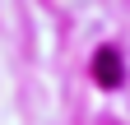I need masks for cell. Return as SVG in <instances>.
Returning a JSON list of instances; mask_svg holds the SVG:
<instances>
[{
	"instance_id": "obj_1",
	"label": "cell",
	"mask_w": 130,
	"mask_h": 125,
	"mask_svg": "<svg viewBox=\"0 0 130 125\" xmlns=\"http://www.w3.org/2000/svg\"><path fill=\"white\" fill-rule=\"evenodd\" d=\"M93 74H98L102 88H116V84H121V56L111 51V46H102V51L93 56Z\"/></svg>"
}]
</instances>
